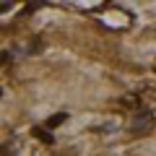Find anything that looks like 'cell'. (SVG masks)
I'll return each mask as SVG.
<instances>
[{
    "label": "cell",
    "mask_w": 156,
    "mask_h": 156,
    "mask_svg": "<svg viewBox=\"0 0 156 156\" xmlns=\"http://www.w3.org/2000/svg\"><path fill=\"white\" fill-rule=\"evenodd\" d=\"M65 120H68V115H65V112H62V115H52L50 120H47V128H57V125H62Z\"/></svg>",
    "instance_id": "obj_1"
},
{
    "label": "cell",
    "mask_w": 156,
    "mask_h": 156,
    "mask_svg": "<svg viewBox=\"0 0 156 156\" xmlns=\"http://www.w3.org/2000/svg\"><path fill=\"white\" fill-rule=\"evenodd\" d=\"M31 133H34V135H37V138H42V140H44V143H55V138H52V135H50V133H47V130H44V128H34V130H31Z\"/></svg>",
    "instance_id": "obj_2"
},
{
    "label": "cell",
    "mask_w": 156,
    "mask_h": 156,
    "mask_svg": "<svg viewBox=\"0 0 156 156\" xmlns=\"http://www.w3.org/2000/svg\"><path fill=\"white\" fill-rule=\"evenodd\" d=\"M0 96H3V89H0Z\"/></svg>",
    "instance_id": "obj_3"
}]
</instances>
